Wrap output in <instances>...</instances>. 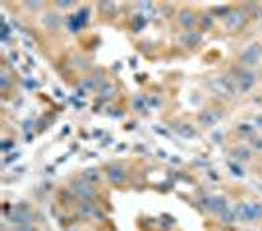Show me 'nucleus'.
Here are the masks:
<instances>
[{
    "mask_svg": "<svg viewBox=\"0 0 262 231\" xmlns=\"http://www.w3.org/2000/svg\"><path fill=\"white\" fill-rule=\"evenodd\" d=\"M71 190H73V194L75 196H79L81 199H91L93 196H95V188H93V184H87L85 180H81V182H73L71 184Z\"/></svg>",
    "mask_w": 262,
    "mask_h": 231,
    "instance_id": "5",
    "label": "nucleus"
},
{
    "mask_svg": "<svg viewBox=\"0 0 262 231\" xmlns=\"http://www.w3.org/2000/svg\"><path fill=\"white\" fill-rule=\"evenodd\" d=\"M81 180H85L87 184H93V182L99 180V172H97V170H85V174H83Z\"/></svg>",
    "mask_w": 262,
    "mask_h": 231,
    "instance_id": "15",
    "label": "nucleus"
},
{
    "mask_svg": "<svg viewBox=\"0 0 262 231\" xmlns=\"http://www.w3.org/2000/svg\"><path fill=\"white\" fill-rule=\"evenodd\" d=\"M107 176L112 184H121L124 178H126V168L123 164H110L107 168Z\"/></svg>",
    "mask_w": 262,
    "mask_h": 231,
    "instance_id": "6",
    "label": "nucleus"
},
{
    "mask_svg": "<svg viewBox=\"0 0 262 231\" xmlns=\"http://www.w3.org/2000/svg\"><path fill=\"white\" fill-rule=\"evenodd\" d=\"M178 132L182 136H185V138H193L195 136V129L189 127V125H178Z\"/></svg>",
    "mask_w": 262,
    "mask_h": 231,
    "instance_id": "14",
    "label": "nucleus"
},
{
    "mask_svg": "<svg viewBox=\"0 0 262 231\" xmlns=\"http://www.w3.org/2000/svg\"><path fill=\"white\" fill-rule=\"evenodd\" d=\"M79 214L81 215H85V217H103V214H101V210H99V206L97 204H93V201H89V199H87V201H81V204H79Z\"/></svg>",
    "mask_w": 262,
    "mask_h": 231,
    "instance_id": "8",
    "label": "nucleus"
},
{
    "mask_svg": "<svg viewBox=\"0 0 262 231\" xmlns=\"http://www.w3.org/2000/svg\"><path fill=\"white\" fill-rule=\"evenodd\" d=\"M260 57H262V48H260L258 44H250V46L243 51L241 62H243L245 66H254V64L260 62Z\"/></svg>",
    "mask_w": 262,
    "mask_h": 231,
    "instance_id": "4",
    "label": "nucleus"
},
{
    "mask_svg": "<svg viewBox=\"0 0 262 231\" xmlns=\"http://www.w3.org/2000/svg\"><path fill=\"white\" fill-rule=\"evenodd\" d=\"M199 42H201V34H197L195 30H189L182 36V44L187 48H195V46H199Z\"/></svg>",
    "mask_w": 262,
    "mask_h": 231,
    "instance_id": "11",
    "label": "nucleus"
},
{
    "mask_svg": "<svg viewBox=\"0 0 262 231\" xmlns=\"http://www.w3.org/2000/svg\"><path fill=\"white\" fill-rule=\"evenodd\" d=\"M142 26H144V18H142V16H136V18H134V32H138Z\"/></svg>",
    "mask_w": 262,
    "mask_h": 231,
    "instance_id": "19",
    "label": "nucleus"
},
{
    "mask_svg": "<svg viewBox=\"0 0 262 231\" xmlns=\"http://www.w3.org/2000/svg\"><path fill=\"white\" fill-rule=\"evenodd\" d=\"M180 22H182V26L185 28L187 32H189V30H193L195 24H197V20H195L193 12H187V10H184V12L180 14Z\"/></svg>",
    "mask_w": 262,
    "mask_h": 231,
    "instance_id": "12",
    "label": "nucleus"
},
{
    "mask_svg": "<svg viewBox=\"0 0 262 231\" xmlns=\"http://www.w3.org/2000/svg\"><path fill=\"white\" fill-rule=\"evenodd\" d=\"M239 131H241V132H248V131H252V127H247V125H243V127H239Z\"/></svg>",
    "mask_w": 262,
    "mask_h": 231,
    "instance_id": "29",
    "label": "nucleus"
},
{
    "mask_svg": "<svg viewBox=\"0 0 262 231\" xmlns=\"http://www.w3.org/2000/svg\"><path fill=\"white\" fill-rule=\"evenodd\" d=\"M101 8H103V10H114V4H110V2H101Z\"/></svg>",
    "mask_w": 262,
    "mask_h": 231,
    "instance_id": "24",
    "label": "nucleus"
},
{
    "mask_svg": "<svg viewBox=\"0 0 262 231\" xmlns=\"http://www.w3.org/2000/svg\"><path fill=\"white\" fill-rule=\"evenodd\" d=\"M219 217H221L223 223H231V221L237 219V214H235V210H232V208H225V210L219 214Z\"/></svg>",
    "mask_w": 262,
    "mask_h": 231,
    "instance_id": "13",
    "label": "nucleus"
},
{
    "mask_svg": "<svg viewBox=\"0 0 262 231\" xmlns=\"http://www.w3.org/2000/svg\"><path fill=\"white\" fill-rule=\"evenodd\" d=\"M16 231H36V229H34L30 223H28V225H18V227H16Z\"/></svg>",
    "mask_w": 262,
    "mask_h": 231,
    "instance_id": "23",
    "label": "nucleus"
},
{
    "mask_svg": "<svg viewBox=\"0 0 262 231\" xmlns=\"http://www.w3.org/2000/svg\"><path fill=\"white\" fill-rule=\"evenodd\" d=\"M209 87L213 89L215 95L219 97H232L237 93V85H235V79H231L227 75H219V77H213Z\"/></svg>",
    "mask_w": 262,
    "mask_h": 231,
    "instance_id": "1",
    "label": "nucleus"
},
{
    "mask_svg": "<svg viewBox=\"0 0 262 231\" xmlns=\"http://www.w3.org/2000/svg\"><path fill=\"white\" fill-rule=\"evenodd\" d=\"M229 168L232 170V174H235V176H243V170H241V166H235L232 162H229Z\"/></svg>",
    "mask_w": 262,
    "mask_h": 231,
    "instance_id": "20",
    "label": "nucleus"
},
{
    "mask_svg": "<svg viewBox=\"0 0 262 231\" xmlns=\"http://www.w3.org/2000/svg\"><path fill=\"white\" fill-rule=\"evenodd\" d=\"M254 81H256V75H254L252 71H248V69H245V71L237 73V77H235L237 91H241V93H247L248 89H252Z\"/></svg>",
    "mask_w": 262,
    "mask_h": 231,
    "instance_id": "3",
    "label": "nucleus"
},
{
    "mask_svg": "<svg viewBox=\"0 0 262 231\" xmlns=\"http://www.w3.org/2000/svg\"><path fill=\"white\" fill-rule=\"evenodd\" d=\"M44 22H46V26L51 28V30H55V28L60 26V18H57V14H47V16L44 18Z\"/></svg>",
    "mask_w": 262,
    "mask_h": 231,
    "instance_id": "17",
    "label": "nucleus"
},
{
    "mask_svg": "<svg viewBox=\"0 0 262 231\" xmlns=\"http://www.w3.org/2000/svg\"><path fill=\"white\" fill-rule=\"evenodd\" d=\"M6 87H8V75L2 73V89H6Z\"/></svg>",
    "mask_w": 262,
    "mask_h": 231,
    "instance_id": "26",
    "label": "nucleus"
},
{
    "mask_svg": "<svg viewBox=\"0 0 262 231\" xmlns=\"http://www.w3.org/2000/svg\"><path fill=\"white\" fill-rule=\"evenodd\" d=\"M134 107H136L138 111H142L144 107H146V101H144V99H140V97H136V99H134Z\"/></svg>",
    "mask_w": 262,
    "mask_h": 231,
    "instance_id": "21",
    "label": "nucleus"
},
{
    "mask_svg": "<svg viewBox=\"0 0 262 231\" xmlns=\"http://www.w3.org/2000/svg\"><path fill=\"white\" fill-rule=\"evenodd\" d=\"M203 26H205V28H211V18H203Z\"/></svg>",
    "mask_w": 262,
    "mask_h": 231,
    "instance_id": "28",
    "label": "nucleus"
},
{
    "mask_svg": "<svg viewBox=\"0 0 262 231\" xmlns=\"http://www.w3.org/2000/svg\"><path fill=\"white\" fill-rule=\"evenodd\" d=\"M225 24H227L229 30H239V28L245 24V14L239 12V10H231L225 16Z\"/></svg>",
    "mask_w": 262,
    "mask_h": 231,
    "instance_id": "7",
    "label": "nucleus"
},
{
    "mask_svg": "<svg viewBox=\"0 0 262 231\" xmlns=\"http://www.w3.org/2000/svg\"><path fill=\"white\" fill-rule=\"evenodd\" d=\"M112 91H114V87H112V85H108V83H107L105 87L101 89V95H103V97H108V95H112Z\"/></svg>",
    "mask_w": 262,
    "mask_h": 231,
    "instance_id": "18",
    "label": "nucleus"
},
{
    "mask_svg": "<svg viewBox=\"0 0 262 231\" xmlns=\"http://www.w3.org/2000/svg\"><path fill=\"white\" fill-rule=\"evenodd\" d=\"M203 206H205L209 212H215V214H221L227 206H225V199L223 198H203Z\"/></svg>",
    "mask_w": 262,
    "mask_h": 231,
    "instance_id": "9",
    "label": "nucleus"
},
{
    "mask_svg": "<svg viewBox=\"0 0 262 231\" xmlns=\"http://www.w3.org/2000/svg\"><path fill=\"white\" fill-rule=\"evenodd\" d=\"M57 6H60V8H69V6H73V2H57Z\"/></svg>",
    "mask_w": 262,
    "mask_h": 231,
    "instance_id": "27",
    "label": "nucleus"
},
{
    "mask_svg": "<svg viewBox=\"0 0 262 231\" xmlns=\"http://www.w3.org/2000/svg\"><path fill=\"white\" fill-rule=\"evenodd\" d=\"M235 214H237V219H241V221H254V219L262 217V206L243 201V204H239L235 208Z\"/></svg>",
    "mask_w": 262,
    "mask_h": 231,
    "instance_id": "2",
    "label": "nucleus"
},
{
    "mask_svg": "<svg viewBox=\"0 0 262 231\" xmlns=\"http://www.w3.org/2000/svg\"><path fill=\"white\" fill-rule=\"evenodd\" d=\"M26 8H40V2H26Z\"/></svg>",
    "mask_w": 262,
    "mask_h": 231,
    "instance_id": "25",
    "label": "nucleus"
},
{
    "mask_svg": "<svg viewBox=\"0 0 262 231\" xmlns=\"http://www.w3.org/2000/svg\"><path fill=\"white\" fill-rule=\"evenodd\" d=\"M201 123H205L207 127H213V125H217V121L221 119V113L219 111H215V109H205L201 113Z\"/></svg>",
    "mask_w": 262,
    "mask_h": 231,
    "instance_id": "10",
    "label": "nucleus"
},
{
    "mask_svg": "<svg viewBox=\"0 0 262 231\" xmlns=\"http://www.w3.org/2000/svg\"><path fill=\"white\" fill-rule=\"evenodd\" d=\"M232 156L239 158V160H248V158H250V150H248V148H243V147H239V148L232 150Z\"/></svg>",
    "mask_w": 262,
    "mask_h": 231,
    "instance_id": "16",
    "label": "nucleus"
},
{
    "mask_svg": "<svg viewBox=\"0 0 262 231\" xmlns=\"http://www.w3.org/2000/svg\"><path fill=\"white\" fill-rule=\"evenodd\" d=\"M250 144H252V148L262 150V138H252V140H250Z\"/></svg>",
    "mask_w": 262,
    "mask_h": 231,
    "instance_id": "22",
    "label": "nucleus"
}]
</instances>
